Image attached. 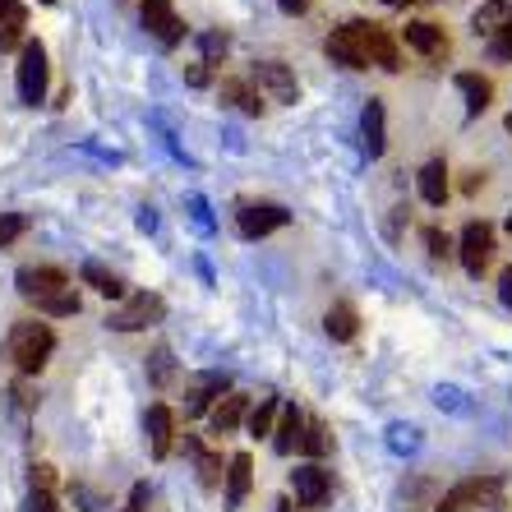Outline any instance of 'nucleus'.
<instances>
[{"label":"nucleus","mask_w":512,"mask_h":512,"mask_svg":"<svg viewBox=\"0 0 512 512\" xmlns=\"http://www.w3.org/2000/svg\"><path fill=\"white\" fill-rule=\"evenodd\" d=\"M37 310L51 314V319H70V314H79V291H74V286H65V291H56V296L37 300Z\"/></svg>","instance_id":"nucleus-28"},{"label":"nucleus","mask_w":512,"mask_h":512,"mask_svg":"<svg viewBox=\"0 0 512 512\" xmlns=\"http://www.w3.org/2000/svg\"><path fill=\"white\" fill-rule=\"evenodd\" d=\"M143 429H148V448H153V457L162 462V457L171 453V439H176V416H171V406H162V402L148 406Z\"/></svg>","instance_id":"nucleus-13"},{"label":"nucleus","mask_w":512,"mask_h":512,"mask_svg":"<svg viewBox=\"0 0 512 512\" xmlns=\"http://www.w3.org/2000/svg\"><path fill=\"white\" fill-rule=\"evenodd\" d=\"M148 503H153V489H148V485L139 480V485L130 489V503H125L120 512H148Z\"/></svg>","instance_id":"nucleus-36"},{"label":"nucleus","mask_w":512,"mask_h":512,"mask_svg":"<svg viewBox=\"0 0 512 512\" xmlns=\"http://www.w3.org/2000/svg\"><path fill=\"white\" fill-rule=\"evenodd\" d=\"M489 56H494V60H512V10H508V19L489 33Z\"/></svg>","instance_id":"nucleus-31"},{"label":"nucleus","mask_w":512,"mask_h":512,"mask_svg":"<svg viewBox=\"0 0 512 512\" xmlns=\"http://www.w3.org/2000/svg\"><path fill=\"white\" fill-rule=\"evenodd\" d=\"M508 0H489V5H480L476 10V19H471V28H476V33H494V28L503 24V19H508Z\"/></svg>","instance_id":"nucleus-30"},{"label":"nucleus","mask_w":512,"mask_h":512,"mask_svg":"<svg viewBox=\"0 0 512 512\" xmlns=\"http://www.w3.org/2000/svg\"><path fill=\"white\" fill-rule=\"evenodd\" d=\"M14 286H19V296L37 305V300L56 296V291H65V286H74V282H70V273H65V268H51V263H42V268H19Z\"/></svg>","instance_id":"nucleus-7"},{"label":"nucleus","mask_w":512,"mask_h":512,"mask_svg":"<svg viewBox=\"0 0 512 512\" xmlns=\"http://www.w3.org/2000/svg\"><path fill=\"white\" fill-rule=\"evenodd\" d=\"M457 93L466 97V116L476 120L489 111V102H494V84L489 79H480V74H457Z\"/></svg>","instance_id":"nucleus-18"},{"label":"nucleus","mask_w":512,"mask_h":512,"mask_svg":"<svg viewBox=\"0 0 512 512\" xmlns=\"http://www.w3.org/2000/svg\"><path fill=\"white\" fill-rule=\"evenodd\" d=\"M425 245L434 259H448V254H453V240H448V231H439V227H425Z\"/></svg>","instance_id":"nucleus-35"},{"label":"nucleus","mask_w":512,"mask_h":512,"mask_svg":"<svg viewBox=\"0 0 512 512\" xmlns=\"http://www.w3.org/2000/svg\"><path fill=\"white\" fill-rule=\"evenodd\" d=\"M227 388H231L227 374H203L190 393H185V416H203V411H208V402H213V397H222Z\"/></svg>","instance_id":"nucleus-17"},{"label":"nucleus","mask_w":512,"mask_h":512,"mask_svg":"<svg viewBox=\"0 0 512 512\" xmlns=\"http://www.w3.org/2000/svg\"><path fill=\"white\" fill-rule=\"evenodd\" d=\"M323 328H328V337L333 342H351V337L360 333V314L346 305V300H337L333 310H328V319H323Z\"/></svg>","instance_id":"nucleus-22"},{"label":"nucleus","mask_w":512,"mask_h":512,"mask_svg":"<svg viewBox=\"0 0 512 512\" xmlns=\"http://www.w3.org/2000/svg\"><path fill=\"white\" fill-rule=\"evenodd\" d=\"M508 236H512V213H508Z\"/></svg>","instance_id":"nucleus-47"},{"label":"nucleus","mask_w":512,"mask_h":512,"mask_svg":"<svg viewBox=\"0 0 512 512\" xmlns=\"http://www.w3.org/2000/svg\"><path fill=\"white\" fill-rule=\"evenodd\" d=\"M51 351H56V333H51V323L42 319H24L10 328V360L19 374H42L47 370Z\"/></svg>","instance_id":"nucleus-1"},{"label":"nucleus","mask_w":512,"mask_h":512,"mask_svg":"<svg viewBox=\"0 0 512 512\" xmlns=\"http://www.w3.org/2000/svg\"><path fill=\"white\" fill-rule=\"evenodd\" d=\"M476 508H494V512L508 508L503 503V480H462L439 503V512H476Z\"/></svg>","instance_id":"nucleus-2"},{"label":"nucleus","mask_w":512,"mask_h":512,"mask_svg":"<svg viewBox=\"0 0 512 512\" xmlns=\"http://www.w3.org/2000/svg\"><path fill=\"white\" fill-rule=\"evenodd\" d=\"M277 5H282V14H305L314 0H277Z\"/></svg>","instance_id":"nucleus-43"},{"label":"nucleus","mask_w":512,"mask_h":512,"mask_svg":"<svg viewBox=\"0 0 512 512\" xmlns=\"http://www.w3.org/2000/svg\"><path fill=\"white\" fill-rule=\"evenodd\" d=\"M24 231H28V217L24 213H5V217H0V250H5V245H14Z\"/></svg>","instance_id":"nucleus-33"},{"label":"nucleus","mask_w":512,"mask_h":512,"mask_svg":"<svg viewBox=\"0 0 512 512\" xmlns=\"http://www.w3.org/2000/svg\"><path fill=\"white\" fill-rule=\"evenodd\" d=\"M56 476H51V466H33V489H51Z\"/></svg>","instance_id":"nucleus-40"},{"label":"nucleus","mask_w":512,"mask_h":512,"mask_svg":"<svg viewBox=\"0 0 512 512\" xmlns=\"http://www.w3.org/2000/svg\"><path fill=\"white\" fill-rule=\"evenodd\" d=\"M360 134H365V153L370 157H383V102L379 97H370L365 102V116H360Z\"/></svg>","instance_id":"nucleus-20"},{"label":"nucleus","mask_w":512,"mask_h":512,"mask_svg":"<svg viewBox=\"0 0 512 512\" xmlns=\"http://www.w3.org/2000/svg\"><path fill=\"white\" fill-rule=\"evenodd\" d=\"M434 402H439V406H453V411H462V397H457L453 388H439V393H434Z\"/></svg>","instance_id":"nucleus-42"},{"label":"nucleus","mask_w":512,"mask_h":512,"mask_svg":"<svg viewBox=\"0 0 512 512\" xmlns=\"http://www.w3.org/2000/svg\"><path fill=\"white\" fill-rule=\"evenodd\" d=\"M250 79H254V84H259L268 97H273V102H296V97H300L296 74L286 70L282 60H259V65H254V74H250Z\"/></svg>","instance_id":"nucleus-11"},{"label":"nucleus","mask_w":512,"mask_h":512,"mask_svg":"<svg viewBox=\"0 0 512 512\" xmlns=\"http://www.w3.org/2000/svg\"><path fill=\"white\" fill-rule=\"evenodd\" d=\"M323 51H328V60L346 65V70H370V56H365V47H360L356 24L333 28V33H328V42H323Z\"/></svg>","instance_id":"nucleus-12"},{"label":"nucleus","mask_w":512,"mask_h":512,"mask_svg":"<svg viewBox=\"0 0 512 512\" xmlns=\"http://www.w3.org/2000/svg\"><path fill=\"white\" fill-rule=\"evenodd\" d=\"M245 416H250V397H245V393L222 397V406L213 411V434H231V429H236Z\"/></svg>","instance_id":"nucleus-21"},{"label":"nucleus","mask_w":512,"mask_h":512,"mask_svg":"<svg viewBox=\"0 0 512 512\" xmlns=\"http://www.w3.org/2000/svg\"><path fill=\"white\" fill-rule=\"evenodd\" d=\"M277 416H282V402H277V397H259V406L245 416V425H250L254 439H263V434H273V420Z\"/></svg>","instance_id":"nucleus-27"},{"label":"nucleus","mask_w":512,"mask_h":512,"mask_svg":"<svg viewBox=\"0 0 512 512\" xmlns=\"http://www.w3.org/2000/svg\"><path fill=\"white\" fill-rule=\"evenodd\" d=\"M10 5H14V0H0V14H5V10H10Z\"/></svg>","instance_id":"nucleus-46"},{"label":"nucleus","mask_w":512,"mask_h":512,"mask_svg":"<svg viewBox=\"0 0 512 512\" xmlns=\"http://www.w3.org/2000/svg\"><path fill=\"white\" fill-rule=\"evenodd\" d=\"M388 448H393V453H416V448H420L416 429H411V425H393V429H388Z\"/></svg>","instance_id":"nucleus-34"},{"label":"nucleus","mask_w":512,"mask_h":512,"mask_svg":"<svg viewBox=\"0 0 512 512\" xmlns=\"http://www.w3.org/2000/svg\"><path fill=\"white\" fill-rule=\"evenodd\" d=\"M153 360H157V365H153V379H157V383H167V374H171V356H167V351H157Z\"/></svg>","instance_id":"nucleus-39"},{"label":"nucleus","mask_w":512,"mask_h":512,"mask_svg":"<svg viewBox=\"0 0 512 512\" xmlns=\"http://www.w3.org/2000/svg\"><path fill=\"white\" fill-rule=\"evenodd\" d=\"M420 194H425L429 208H443V199H448V167H443V157L420 167Z\"/></svg>","instance_id":"nucleus-19"},{"label":"nucleus","mask_w":512,"mask_h":512,"mask_svg":"<svg viewBox=\"0 0 512 512\" xmlns=\"http://www.w3.org/2000/svg\"><path fill=\"white\" fill-rule=\"evenodd\" d=\"M42 5H51V0H42Z\"/></svg>","instance_id":"nucleus-49"},{"label":"nucleus","mask_w":512,"mask_h":512,"mask_svg":"<svg viewBox=\"0 0 512 512\" xmlns=\"http://www.w3.org/2000/svg\"><path fill=\"white\" fill-rule=\"evenodd\" d=\"M24 28H28V10L14 0L10 10L0 14V51H14L19 42H24Z\"/></svg>","instance_id":"nucleus-23"},{"label":"nucleus","mask_w":512,"mask_h":512,"mask_svg":"<svg viewBox=\"0 0 512 512\" xmlns=\"http://www.w3.org/2000/svg\"><path fill=\"white\" fill-rule=\"evenodd\" d=\"M508 130H512V111H508Z\"/></svg>","instance_id":"nucleus-48"},{"label":"nucleus","mask_w":512,"mask_h":512,"mask_svg":"<svg viewBox=\"0 0 512 512\" xmlns=\"http://www.w3.org/2000/svg\"><path fill=\"white\" fill-rule=\"evenodd\" d=\"M208 79H213V74H208V65H203V60H199V65H190V70H185V84H190V88H203V84H208Z\"/></svg>","instance_id":"nucleus-38"},{"label":"nucleus","mask_w":512,"mask_h":512,"mask_svg":"<svg viewBox=\"0 0 512 512\" xmlns=\"http://www.w3.org/2000/svg\"><path fill=\"white\" fill-rule=\"evenodd\" d=\"M143 28L162 42V47H180L185 42V24L171 10V0H143Z\"/></svg>","instance_id":"nucleus-8"},{"label":"nucleus","mask_w":512,"mask_h":512,"mask_svg":"<svg viewBox=\"0 0 512 512\" xmlns=\"http://www.w3.org/2000/svg\"><path fill=\"white\" fill-rule=\"evenodd\" d=\"M383 5H416V0H383Z\"/></svg>","instance_id":"nucleus-44"},{"label":"nucleus","mask_w":512,"mask_h":512,"mask_svg":"<svg viewBox=\"0 0 512 512\" xmlns=\"http://www.w3.org/2000/svg\"><path fill=\"white\" fill-rule=\"evenodd\" d=\"M227 33H199V51H203V65H217V60L227 56Z\"/></svg>","instance_id":"nucleus-32"},{"label":"nucleus","mask_w":512,"mask_h":512,"mask_svg":"<svg viewBox=\"0 0 512 512\" xmlns=\"http://www.w3.org/2000/svg\"><path fill=\"white\" fill-rule=\"evenodd\" d=\"M457 250H462L466 273L480 277L489 268V259H494V231H489L485 222H471V227L462 231V240H457Z\"/></svg>","instance_id":"nucleus-10"},{"label":"nucleus","mask_w":512,"mask_h":512,"mask_svg":"<svg viewBox=\"0 0 512 512\" xmlns=\"http://www.w3.org/2000/svg\"><path fill=\"white\" fill-rule=\"evenodd\" d=\"M351 24H356L360 47H365L370 65H379V70H388V74L402 70V51H397V42H393V33H388V28H383V24H365V19H351Z\"/></svg>","instance_id":"nucleus-5"},{"label":"nucleus","mask_w":512,"mask_h":512,"mask_svg":"<svg viewBox=\"0 0 512 512\" xmlns=\"http://www.w3.org/2000/svg\"><path fill=\"white\" fill-rule=\"evenodd\" d=\"M402 37H406V47L420 51L425 60H443V56H448V37H443V28L425 24V19L406 24V28H402Z\"/></svg>","instance_id":"nucleus-14"},{"label":"nucleus","mask_w":512,"mask_h":512,"mask_svg":"<svg viewBox=\"0 0 512 512\" xmlns=\"http://www.w3.org/2000/svg\"><path fill=\"white\" fill-rule=\"evenodd\" d=\"M222 97H227V102H236L245 116H259V111H263L259 93L250 88V79H222Z\"/></svg>","instance_id":"nucleus-25"},{"label":"nucleus","mask_w":512,"mask_h":512,"mask_svg":"<svg viewBox=\"0 0 512 512\" xmlns=\"http://www.w3.org/2000/svg\"><path fill=\"white\" fill-rule=\"evenodd\" d=\"M47 84H51L47 47H42V42H24V47H19V102L37 107V102L47 97Z\"/></svg>","instance_id":"nucleus-4"},{"label":"nucleus","mask_w":512,"mask_h":512,"mask_svg":"<svg viewBox=\"0 0 512 512\" xmlns=\"http://www.w3.org/2000/svg\"><path fill=\"white\" fill-rule=\"evenodd\" d=\"M162 314H167V300L153 296V291H139V296H130L125 305H116V310L107 314V328H116V333H139V328L162 323Z\"/></svg>","instance_id":"nucleus-3"},{"label":"nucleus","mask_w":512,"mask_h":512,"mask_svg":"<svg viewBox=\"0 0 512 512\" xmlns=\"http://www.w3.org/2000/svg\"><path fill=\"white\" fill-rule=\"evenodd\" d=\"M305 411L300 406H282V420H277V429H273V448L282 457H291V453H300V439H305Z\"/></svg>","instance_id":"nucleus-15"},{"label":"nucleus","mask_w":512,"mask_h":512,"mask_svg":"<svg viewBox=\"0 0 512 512\" xmlns=\"http://www.w3.org/2000/svg\"><path fill=\"white\" fill-rule=\"evenodd\" d=\"M84 282L93 286L97 296H107V300H120V296H125V282H120L116 273H107L102 263H84Z\"/></svg>","instance_id":"nucleus-26"},{"label":"nucleus","mask_w":512,"mask_h":512,"mask_svg":"<svg viewBox=\"0 0 512 512\" xmlns=\"http://www.w3.org/2000/svg\"><path fill=\"white\" fill-rule=\"evenodd\" d=\"M185 453H194V462H199V480L208 489L213 485H222V476H227V471H222V457L217 453H208V448H203L199 439H185Z\"/></svg>","instance_id":"nucleus-24"},{"label":"nucleus","mask_w":512,"mask_h":512,"mask_svg":"<svg viewBox=\"0 0 512 512\" xmlns=\"http://www.w3.org/2000/svg\"><path fill=\"white\" fill-rule=\"evenodd\" d=\"M291 489H296L300 508H323V503H328V494H333V476H328L319 462L296 466V471H291Z\"/></svg>","instance_id":"nucleus-9"},{"label":"nucleus","mask_w":512,"mask_h":512,"mask_svg":"<svg viewBox=\"0 0 512 512\" xmlns=\"http://www.w3.org/2000/svg\"><path fill=\"white\" fill-rule=\"evenodd\" d=\"M300 453H310V457L333 453V434H328V425L310 420V425H305V439H300Z\"/></svg>","instance_id":"nucleus-29"},{"label":"nucleus","mask_w":512,"mask_h":512,"mask_svg":"<svg viewBox=\"0 0 512 512\" xmlns=\"http://www.w3.org/2000/svg\"><path fill=\"white\" fill-rule=\"evenodd\" d=\"M28 512H60L56 494H51V489H33V499H28Z\"/></svg>","instance_id":"nucleus-37"},{"label":"nucleus","mask_w":512,"mask_h":512,"mask_svg":"<svg viewBox=\"0 0 512 512\" xmlns=\"http://www.w3.org/2000/svg\"><path fill=\"white\" fill-rule=\"evenodd\" d=\"M250 485H254V462H250V453H236L227 462V508H240Z\"/></svg>","instance_id":"nucleus-16"},{"label":"nucleus","mask_w":512,"mask_h":512,"mask_svg":"<svg viewBox=\"0 0 512 512\" xmlns=\"http://www.w3.org/2000/svg\"><path fill=\"white\" fill-rule=\"evenodd\" d=\"M499 300L512 310V268H503V277H499Z\"/></svg>","instance_id":"nucleus-41"},{"label":"nucleus","mask_w":512,"mask_h":512,"mask_svg":"<svg viewBox=\"0 0 512 512\" xmlns=\"http://www.w3.org/2000/svg\"><path fill=\"white\" fill-rule=\"evenodd\" d=\"M277 512H291V503H286V499H282V503H277Z\"/></svg>","instance_id":"nucleus-45"},{"label":"nucleus","mask_w":512,"mask_h":512,"mask_svg":"<svg viewBox=\"0 0 512 512\" xmlns=\"http://www.w3.org/2000/svg\"><path fill=\"white\" fill-rule=\"evenodd\" d=\"M286 222H291V213H286L282 203H245L236 213V227L245 240H263L273 236V231H282Z\"/></svg>","instance_id":"nucleus-6"}]
</instances>
